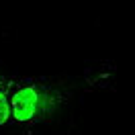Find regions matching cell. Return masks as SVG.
Returning a JSON list of instances; mask_svg holds the SVG:
<instances>
[{
	"label": "cell",
	"mask_w": 135,
	"mask_h": 135,
	"mask_svg": "<svg viewBox=\"0 0 135 135\" xmlns=\"http://www.w3.org/2000/svg\"><path fill=\"white\" fill-rule=\"evenodd\" d=\"M10 86L12 78L0 74V125L10 123Z\"/></svg>",
	"instance_id": "7a4b0ae2"
},
{
	"label": "cell",
	"mask_w": 135,
	"mask_h": 135,
	"mask_svg": "<svg viewBox=\"0 0 135 135\" xmlns=\"http://www.w3.org/2000/svg\"><path fill=\"white\" fill-rule=\"evenodd\" d=\"M61 104V90L41 78L12 80L10 86V121L23 129L51 117Z\"/></svg>",
	"instance_id": "6da1fadb"
}]
</instances>
